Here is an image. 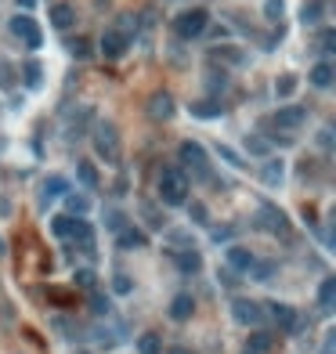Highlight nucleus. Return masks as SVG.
<instances>
[{"label": "nucleus", "instance_id": "nucleus-18", "mask_svg": "<svg viewBox=\"0 0 336 354\" xmlns=\"http://www.w3.org/2000/svg\"><path fill=\"white\" fill-rule=\"evenodd\" d=\"M333 303H336V278H322V286H318V308L322 311H333Z\"/></svg>", "mask_w": 336, "mask_h": 354}, {"label": "nucleus", "instance_id": "nucleus-29", "mask_svg": "<svg viewBox=\"0 0 336 354\" xmlns=\"http://www.w3.org/2000/svg\"><path fill=\"white\" fill-rule=\"evenodd\" d=\"M293 91H296V76H289V72H286V76H282V80L275 83V94H279V98H289Z\"/></svg>", "mask_w": 336, "mask_h": 354}, {"label": "nucleus", "instance_id": "nucleus-26", "mask_svg": "<svg viewBox=\"0 0 336 354\" xmlns=\"http://www.w3.org/2000/svg\"><path fill=\"white\" fill-rule=\"evenodd\" d=\"M282 181V163L279 159H268L264 163V185H279Z\"/></svg>", "mask_w": 336, "mask_h": 354}, {"label": "nucleus", "instance_id": "nucleus-40", "mask_svg": "<svg viewBox=\"0 0 336 354\" xmlns=\"http://www.w3.org/2000/svg\"><path fill=\"white\" fill-rule=\"evenodd\" d=\"M0 87H11V66L0 58Z\"/></svg>", "mask_w": 336, "mask_h": 354}, {"label": "nucleus", "instance_id": "nucleus-15", "mask_svg": "<svg viewBox=\"0 0 336 354\" xmlns=\"http://www.w3.org/2000/svg\"><path fill=\"white\" fill-rule=\"evenodd\" d=\"M116 243H120V249H145L148 235L141 232V228H123V232L116 235Z\"/></svg>", "mask_w": 336, "mask_h": 354}, {"label": "nucleus", "instance_id": "nucleus-43", "mask_svg": "<svg viewBox=\"0 0 336 354\" xmlns=\"http://www.w3.org/2000/svg\"><path fill=\"white\" fill-rule=\"evenodd\" d=\"M166 354H192V351H188V347H170Z\"/></svg>", "mask_w": 336, "mask_h": 354}, {"label": "nucleus", "instance_id": "nucleus-46", "mask_svg": "<svg viewBox=\"0 0 336 354\" xmlns=\"http://www.w3.org/2000/svg\"><path fill=\"white\" fill-rule=\"evenodd\" d=\"M0 257H4V239H0Z\"/></svg>", "mask_w": 336, "mask_h": 354}, {"label": "nucleus", "instance_id": "nucleus-24", "mask_svg": "<svg viewBox=\"0 0 336 354\" xmlns=\"http://www.w3.org/2000/svg\"><path fill=\"white\" fill-rule=\"evenodd\" d=\"M311 83L315 87H329L333 83V66H329V62H318V66L311 69Z\"/></svg>", "mask_w": 336, "mask_h": 354}, {"label": "nucleus", "instance_id": "nucleus-32", "mask_svg": "<svg viewBox=\"0 0 336 354\" xmlns=\"http://www.w3.org/2000/svg\"><path fill=\"white\" fill-rule=\"evenodd\" d=\"M69 228H73V217H66V213L51 221V232H55V235H62V239H69Z\"/></svg>", "mask_w": 336, "mask_h": 354}, {"label": "nucleus", "instance_id": "nucleus-5", "mask_svg": "<svg viewBox=\"0 0 336 354\" xmlns=\"http://www.w3.org/2000/svg\"><path fill=\"white\" fill-rule=\"evenodd\" d=\"M127 47H131V36H127V33H120L116 25H109V29L101 33V40H98V51H101V55H105L109 62L123 58V55H127Z\"/></svg>", "mask_w": 336, "mask_h": 354}, {"label": "nucleus", "instance_id": "nucleus-20", "mask_svg": "<svg viewBox=\"0 0 336 354\" xmlns=\"http://www.w3.org/2000/svg\"><path fill=\"white\" fill-rule=\"evenodd\" d=\"M177 268L185 271V275H196V271L203 268V257H199L196 249H181V253H177Z\"/></svg>", "mask_w": 336, "mask_h": 354}, {"label": "nucleus", "instance_id": "nucleus-9", "mask_svg": "<svg viewBox=\"0 0 336 354\" xmlns=\"http://www.w3.org/2000/svg\"><path fill=\"white\" fill-rule=\"evenodd\" d=\"M268 314H271V318H275V325L279 329H286V333H296V329H300V314H296L293 308H289V303H268Z\"/></svg>", "mask_w": 336, "mask_h": 354}, {"label": "nucleus", "instance_id": "nucleus-11", "mask_svg": "<svg viewBox=\"0 0 336 354\" xmlns=\"http://www.w3.org/2000/svg\"><path fill=\"white\" fill-rule=\"evenodd\" d=\"M69 239H73L76 246H80V253H94V232H90V224H87V221H73Z\"/></svg>", "mask_w": 336, "mask_h": 354}, {"label": "nucleus", "instance_id": "nucleus-37", "mask_svg": "<svg viewBox=\"0 0 336 354\" xmlns=\"http://www.w3.org/2000/svg\"><path fill=\"white\" fill-rule=\"evenodd\" d=\"M264 15L268 18H282V0H268V4H264Z\"/></svg>", "mask_w": 336, "mask_h": 354}, {"label": "nucleus", "instance_id": "nucleus-35", "mask_svg": "<svg viewBox=\"0 0 336 354\" xmlns=\"http://www.w3.org/2000/svg\"><path fill=\"white\" fill-rule=\"evenodd\" d=\"M25 83H29V87H40V66H36V62L25 66Z\"/></svg>", "mask_w": 336, "mask_h": 354}, {"label": "nucleus", "instance_id": "nucleus-6", "mask_svg": "<svg viewBox=\"0 0 336 354\" xmlns=\"http://www.w3.org/2000/svg\"><path fill=\"white\" fill-rule=\"evenodd\" d=\"M257 221H261V228H264V232H271V235H289L286 213H282L279 206H271V202H261V210H257Z\"/></svg>", "mask_w": 336, "mask_h": 354}, {"label": "nucleus", "instance_id": "nucleus-7", "mask_svg": "<svg viewBox=\"0 0 336 354\" xmlns=\"http://www.w3.org/2000/svg\"><path fill=\"white\" fill-rule=\"evenodd\" d=\"M231 318H235L239 325H261L264 322V308L257 300L239 297V300H231Z\"/></svg>", "mask_w": 336, "mask_h": 354}, {"label": "nucleus", "instance_id": "nucleus-2", "mask_svg": "<svg viewBox=\"0 0 336 354\" xmlns=\"http://www.w3.org/2000/svg\"><path fill=\"white\" fill-rule=\"evenodd\" d=\"M94 148H98V156L109 163V167H120V131H116V123H98L94 126Z\"/></svg>", "mask_w": 336, "mask_h": 354}, {"label": "nucleus", "instance_id": "nucleus-33", "mask_svg": "<svg viewBox=\"0 0 336 354\" xmlns=\"http://www.w3.org/2000/svg\"><path fill=\"white\" fill-rule=\"evenodd\" d=\"M69 51L76 58H87L90 55V40H87V36H76V40H69Z\"/></svg>", "mask_w": 336, "mask_h": 354}, {"label": "nucleus", "instance_id": "nucleus-13", "mask_svg": "<svg viewBox=\"0 0 336 354\" xmlns=\"http://www.w3.org/2000/svg\"><path fill=\"white\" fill-rule=\"evenodd\" d=\"M192 314H196V300H192V293H177L170 300V318L174 322H188Z\"/></svg>", "mask_w": 336, "mask_h": 354}, {"label": "nucleus", "instance_id": "nucleus-21", "mask_svg": "<svg viewBox=\"0 0 336 354\" xmlns=\"http://www.w3.org/2000/svg\"><path fill=\"white\" fill-rule=\"evenodd\" d=\"M76 177L87 185V188H98L101 185V177H98V170H94V163H87V159H80L76 163Z\"/></svg>", "mask_w": 336, "mask_h": 354}, {"label": "nucleus", "instance_id": "nucleus-47", "mask_svg": "<svg viewBox=\"0 0 336 354\" xmlns=\"http://www.w3.org/2000/svg\"><path fill=\"white\" fill-rule=\"evenodd\" d=\"M246 354H250V351H246Z\"/></svg>", "mask_w": 336, "mask_h": 354}, {"label": "nucleus", "instance_id": "nucleus-45", "mask_svg": "<svg viewBox=\"0 0 336 354\" xmlns=\"http://www.w3.org/2000/svg\"><path fill=\"white\" fill-rule=\"evenodd\" d=\"M33 4H36V0H18V8H25V11H29Z\"/></svg>", "mask_w": 336, "mask_h": 354}, {"label": "nucleus", "instance_id": "nucleus-28", "mask_svg": "<svg viewBox=\"0 0 336 354\" xmlns=\"http://www.w3.org/2000/svg\"><path fill=\"white\" fill-rule=\"evenodd\" d=\"M250 271L257 275V282H271V275H275L279 268H275V264H271V260H264V264H253Z\"/></svg>", "mask_w": 336, "mask_h": 354}, {"label": "nucleus", "instance_id": "nucleus-8", "mask_svg": "<svg viewBox=\"0 0 336 354\" xmlns=\"http://www.w3.org/2000/svg\"><path fill=\"white\" fill-rule=\"evenodd\" d=\"M11 33H15L29 51H36V47H40V40H44V36H40V25H36L29 15H15V18H11Z\"/></svg>", "mask_w": 336, "mask_h": 354}, {"label": "nucleus", "instance_id": "nucleus-14", "mask_svg": "<svg viewBox=\"0 0 336 354\" xmlns=\"http://www.w3.org/2000/svg\"><path fill=\"white\" fill-rule=\"evenodd\" d=\"M253 253L246 249V246H228V268L231 271H250L253 268Z\"/></svg>", "mask_w": 336, "mask_h": 354}, {"label": "nucleus", "instance_id": "nucleus-38", "mask_svg": "<svg viewBox=\"0 0 336 354\" xmlns=\"http://www.w3.org/2000/svg\"><path fill=\"white\" fill-rule=\"evenodd\" d=\"M217 152H221V159H228L231 167H246V163H242V159H239V156H235V152H231V148H224V145H221Z\"/></svg>", "mask_w": 336, "mask_h": 354}, {"label": "nucleus", "instance_id": "nucleus-39", "mask_svg": "<svg viewBox=\"0 0 336 354\" xmlns=\"http://www.w3.org/2000/svg\"><path fill=\"white\" fill-rule=\"evenodd\" d=\"M105 224L112 228V232H123V213H116V210H112L109 217H105Z\"/></svg>", "mask_w": 336, "mask_h": 354}, {"label": "nucleus", "instance_id": "nucleus-19", "mask_svg": "<svg viewBox=\"0 0 336 354\" xmlns=\"http://www.w3.org/2000/svg\"><path fill=\"white\" fill-rule=\"evenodd\" d=\"M246 351L250 354H268L271 351V333H264V329H253L250 340H246Z\"/></svg>", "mask_w": 336, "mask_h": 354}, {"label": "nucleus", "instance_id": "nucleus-42", "mask_svg": "<svg viewBox=\"0 0 336 354\" xmlns=\"http://www.w3.org/2000/svg\"><path fill=\"white\" fill-rule=\"evenodd\" d=\"M333 40H336V33H333V29L322 33V47H326V51H333Z\"/></svg>", "mask_w": 336, "mask_h": 354}, {"label": "nucleus", "instance_id": "nucleus-22", "mask_svg": "<svg viewBox=\"0 0 336 354\" xmlns=\"http://www.w3.org/2000/svg\"><path fill=\"white\" fill-rule=\"evenodd\" d=\"M138 354H163V340H159V333L138 336Z\"/></svg>", "mask_w": 336, "mask_h": 354}, {"label": "nucleus", "instance_id": "nucleus-27", "mask_svg": "<svg viewBox=\"0 0 336 354\" xmlns=\"http://www.w3.org/2000/svg\"><path fill=\"white\" fill-rule=\"evenodd\" d=\"M66 206H69V213H80L83 217V213L90 210V199L87 195H66Z\"/></svg>", "mask_w": 336, "mask_h": 354}, {"label": "nucleus", "instance_id": "nucleus-44", "mask_svg": "<svg viewBox=\"0 0 336 354\" xmlns=\"http://www.w3.org/2000/svg\"><path fill=\"white\" fill-rule=\"evenodd\" d=\"M322 354H333V336L326 340V347H322Z\"/></svg>", "mask_w": 336, "mask_h": 354}, {"label": "nucleus", "instance_id": "nucleus-36", "mask_svg": "<svg viewBox=\"0 0 336 354\" xmlns=\"http://www.w3.org/2000/svg\"><path fill=\"white\" fill-rule=\"evenodd\" d=\"M188 213H192V221H196V224H206V217H210L203 202H192V206H188Z\"/></svg>", "mask_w": 336, "mask_h": 354}, {"label": "nucleus", "instance_id": "nucleus-23", "mask_svg": "<svg viewBox=\"0 0 336 354\" xmlns=\"http://www.w3.org/2000/svg\"><path fill=\"white\" fill-rule=\"evenodd\" d=\"M192 112L203 116V120H214V116H221V112H224V105H217L214 98H206V101H199V105H192Z\"/></svg>", "mask_w": 336, "mask_h": 354}, {"label": "nucleus", "instance_id": "nucleus-41", "mask_svg": "<svg viewBox=\"0 0 336 354\" xmlns=\"http://www.w3.org/2000/svg\"><path fill=\"white\" fill-rule=\"evenodd\" d=\"M250 152H257V156H264V152H268V145L261 141V137H250Z\"/></svg>", "mask_w": 336, "mask_h": 354}, {"label": "nucleus", "instance_id": "nucleus-25", "mask_svg": "<svg viewBox=\"0 0 336 354\" xmlns=\"http://www.w3.org/2000/svg\"><path fill=\"white\" fill-rule=\"evenodd\" d=\"M90 311H94V314H109V311H112L109 297H105V293H98V289H90Z\"/></svg>", "mask_w": 336, "mask_h": 354}, {"label": "nucleus", "instance_id": "nucleus-34", "mask_svg": "<svg viewBox=\"0 0 336 354\" xmlns=\"http://www.w3.org/2000/svg\"><path fill=\"white\" fill-rule=\"evenodd\" d=\"M94 278H98L94 271L83 268V271H76V275H73V282H76V286H83V289H94Z\"/></svg>", "mask_w": 336, "mask_h": 354}, {"label": "nucleus", "instance_id": "nucleus-30", "mask_svg": "<svg viewBox=\"0 0 336 354\" xmlns=\"http://www.w3.org/2000/svg\"><path fill=\"white\" fill-rule=\"evenodd\" d=\"M304 25H315L318 22V15H322V0H311V4H304Z\"/></svg>", "mask_w": 336, "mask_h": 354}, {"label": "nucleus", "instance_id": "nucleus-10", "mask_svg": "<svg viewBox=\"0 0 336 354\" xmlns=\"http://www.w3.org/2000/svg\"><path fill=\"white\" fill-rule=\"evenodd\" d=\"M148 116L152 120H170L174 116V98L166 94V91H156L148 98Z\"/></svg>", "mask_w": 336, "mask_h": 354}, {"label": "nucleus", "instance_id": "nucleus-31", "mask_svg": "<svg viewBox=\"0 0 336 354\" xmlns=\"http://www.w3.org/2000/svg\"><path fill=\"white\" fill-rule=\"evenodd\" d=\"M112 289H116V293H120V297H127V293H131V289H134V282H131V275H112Z\"/></svg>", "mask_w": 336, "mask_h": 354}, {"label": "nucleus", "instance_id": "nucleus-12", "mask_svg": "<svg viewBox=\"0 0 336 354\" xmlns=\"http://www.w3.org/2000/svg\"><path fill=\"white\" fill-rule=\"evenodd\" d=\"M304 120H307V109H304V105H282V109L275 112V123H279V126H286V131L300 126Z\"/></svg>", "mask_w": 336, "mask_h": 354}, {"label": "nucleus", "instance_id": "nucleus-17", "mask_svg": "<svg viewBox=\"0 0 336 354\" xmlns=\"http://www.w3.org/2000/svg\"><path fill=\"white\" fill-rule=\"evenodd\" d=\"M73 22H76L73 4H55V8H51V25H55V29H69Z\"/></svg>", "mask_w": 336, "mask_h": 354}, {"label": "nucleus", "instance_id": "nucleus-4", "mask_svg": "<svg viewBox=\"0 0 336 354\" xmlns=\"http://www.w3.org/2000/svg\"><path fill=\"white\" fill-rule=\"evenodd\" d=\"M177 159L196 174V177H210V159H206V148L199 141H181L177 148Z\"/></svg>", "mask_w": 336, "mask_h": 354}, {"label": "nucleus", "instance_id": "nucleus-16", "mask_svg": "<svg viewBox=\"0 0 336 354\" xmlns=\"http://www.w3.org/2000/svg\"><path fill=\"white\" fill-rule=\"evenodd\" d=\"M66 192H69V181H66V177H58V174H51L47 181H44L40 199H44V202H51V199H58V195H66Z\"/></svg>", "mask_w": 336, "mask_h": 354}, {"label": "nucleus", "instance_id": "nucleus-3", "mask_svg": "<svg viewBox=\"0 0 336 354\" xmlns=\"http://www.w3.org/2000/svg\"><path fill=\"white\" fill-rule=\"evenodd\" d=\"M206 25H210V15H206V8H192V11H181L174 18V33L181 40H192V36H203Z\"/></svg>", "mask_w": 336, "mask_h": 354}, {"label": "nucleus", "instance_id": "nucleus-1", "mask_svg": "<svg viewBox=\"0 0 336 354\" xmlns=\"http://www.w3.org/2000/svg\"><path fill=\"white\" fill-rule=\"evenodd\" d=\"M159 199L166 202V206H181V202H188V177L185 170H177V167H166L159 174Z\"/></svg>", "mask_w": 336, "mask_h": 354}]
</instances>
